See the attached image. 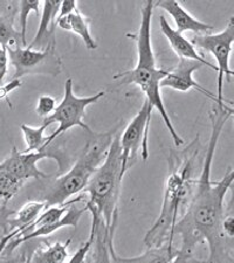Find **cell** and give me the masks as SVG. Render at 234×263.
Wrapping results in <instances>:
<instances>
[{
	"mask_svg": "<svg viewBox=\"0 0 234 263\" xmlns=\"http://www.w3.org/2000/svg\"><path fill=\"white\" fill-rule=\"evenodd\" d=\"M211 137L204 156L202 172L197 177L195 186L187 205L173 230V237L182 239L181 254L192 257L197 245L206 242L208 257L203 262L191 260L189 263H234L233 239L224 234L223 220L225 218L224 201L234 181L233 167H228L220 180L211 179L212 165L221 133L229 118L233 117V109L226 104H215L210 110Z\"/></svg>",
	"mask_w": 234,
	"mask_h": 263,
	"instance_id": "6da1fadb",
	"label": "cell"
},
{
	"mask_svg": "<svg viewBox=\"0 0 234 263\" xmlns=\"http://www.w3.org/2000/svg\"><path fill=\"white\" fill-rule=\"evenodd\" d=\"M199 154V138L182 152H171L169 157V175L165 181L164 197L158 218L144 236L146 248L159 247L173 242V230L184 214L192 197L195 181V170Z\"/></svg>",
	"mask_w": 234,
	"mask_h": 263,
	"instance_id": "7a4b0ae2",
	"label": "cell"
},
{
	"mask_svg": "<svg viewBox=\"0 0 234 263\" xmlns=\"http://www.w3.org/2000/svg\"><path fill=\"white\" fill-rule=\"evenodd\" d=\"M154 2L149 0L144 4L140 12V25L138 32L134 35L137 47V63L136 67L131 70L123 71V73L116 74L114 80H116V87L125 86V84H135L140 88L143 91L146 100L152 109L158 111L164 121L168 131L171 135V138L177 147L184 144L179 134L177 133L173 123L170 118L169 114L165 109L164 101L160 94V81L165 78L168 70L160 69L156 65V58L152 49L151 44V21L154 15Z\"/></svg>",
	"mask_w": 234,
	"mask_h": 263,
	"instance_id": "3957f363",
	"label": "cell"
},
{
	"mask_svg": "<svg viewBox=\"0 0 234 263\" xmlns=\"http://www.w3.org/2000/svg\"><path fill=\"white\" fill-rule=\"evenodd\" d=\"M124 176L118 136H115L104 162L96 170L84 189L87 199L84 206L92 215L91 226L102 222L112 239L115 237L117 228L118 205Z\"/></svg>",
	"mask_w": 234,
	"mask_h": 263,
	"instance_id": "277c9868",
	"label": "cell"
},
{
	"mask_svg": "<svg viewBox=\"0 0 234 263\" xmlns=\"http://www.w3.org/2000/svg\"><path fill=\"white\" fill-rule=\"evenodd\" d=\"M114 135L115 131L93 134L70 170L59 176L46 190L42 201L48 207L63 205L76 194L83 192L94 173L104 162Z\"/></svg>",
	"mask_w": 234,
	"mask_h": 263,
	"instance_id": "5b68a950",
	"label": "cell"
},
{
	"mask_svg": "<svg viewBox=\"0 0 234 263\" xmlns=\"http://www.w3.org/2000/svg\"><path fill=\"white\" fill-rule=\"evenodd\" d=\"M86 200V194H81L74 199H70L63 205L59 206H49L38 216V219L34 221L31 227L28 228L26 235L19 237L11 241L6 246L4 253L7 252L8 254L13 252L27 241H31L37 237L48 236L53 234L59 230L65 227H73L76 228L79 224L81 216L83 215L84 212H87L86 206H79L78 203L83 202Z\"/></svg>",
	"mask_w": 234,
	"mask_h": 263,
	"instance_id": "8992f818",
	"label": "cell"
},
{
	"mask_svg": "<svg viewBox=\"0 0 234 263\" xmlns=\"http://www.w3.org/2000/svg\"><path fill=\"white\" fill-rule=\"evenodd\" d=\"M104 95L105 91H100L87 97H78L73 90V80L70 78L67 79L65 83V95H63L62 101L60 104L57 105L52 115L44 118V123H42L47 126L52 125L53 123H57L59 125L52 135L47 136V146L53 144L59 136H62L75 126L86 130L87 133H93L89 125L83 122V118L86 116V109L89 105L96 103Z\"/></svg>",
	"mask_w": 234,
	"mask_h": 263,
	"instance_id": "52a82bcc",
	"label": "cell"
},
{
	"mask_svg": "<svg viewBox=\"0 0 234 263\" xmlns=\"http://www.w3.org/2000/svg\"><path fill=\"white\" fill-rule=\"evenodd\" d=\"M42 159H54L60 172L66 168L68 163L66 151L59 145L50 144L44 150L37 152L19 151L13 146L11 155L0 163V168L10 173L16 180L26 184V181L29 179L41 180L48 178V175H46L38 167V163Z\"/></svg>",
	"mask_w": 234,
	"mask_h": 263,
	"instance_id": "ba28073f",
	"label": "cell"
},
{
	"mask_svg": "<svg viewBox=\"0 0 234 263\" xmlns=\"http://www.w3.org/2000/svg\"><path fill=\"white\" fill-rule=\"evenodd\" d=\"M8 61L14 67V78L27 75H46L57 78L62 71V62L55 50V45H48L45 49L35 50L29 47H8Z\"/></svg>",
	"mask_w": 234,
	"mask_h": 263,
	"instance_id": "9c48e42d",
	"label": "cell"
},
{
	"mask_svg": "<svg viewBox=\"0 0 234 263\" xmlns=\"http://www.w3.org/2000/svg\"><path fill=\"white\" fill-rule=\"evenodd\" d=\"M154 109L144 100L143 105L136 116L129 122L125 130L118 136V143L121 148L122 170L127 173L133 165L137 162L138 152L142 154L144 162L149 157V129L151 124V117Z\"/></svg>",
	"mask_w": 234,
	"mask_h": 263,
	"instance_id": "30bf717a",
	"label": "cell"
},
{
	"mask_svg": "<svg viewBox=\"0 0 234 263\" xmlns=\"http://www.w3.org/2000/svg\"><path fill=\"white\" fill-rule=\"evenodd\" d=\"M192 45L195 48L210 53L217 61V99L219 102H224L223 97V81L224 76H227L228 81L234 75L233 70L229 67V59L233 50L234 42V21L233 18L229 19L226 28L217 34H202L194 35Z\"/></svg>",
	"mask_w": 234,
	"mask_h": 263,
	"instance_id": "8fae6325",
	"label": "cell"
},
{
	"mask_svg": "<svg viewBox=\"0 0 234 263\" xmlns=\"http://www.w3.org/2000/svg\"><path fill=\"white\" fill-rule=\"evenodd\" d=\"M202 67H205L203 63L194 61V60H186V59H179L178 65L173 68L172 70H168L165 78L161 80L159 87L160 88H170L177 91L186 92L194 89L199 92H202L203 95L207 96L208 99H211L215 104H221L224 102H219L218 99L205 89L202 87L197 81L194 80L193 74L198 69H201Z\"/></svg>",
	"mask_w": 234,
	"mask_h": 263,
	"instance_id": "7c38bea8",
	"label": "cell"
},
{
	"mask_svg": "<svg viewBox=\"0 0 234 263\" xmlns=\"http://www.w3.org/2000/svg\"><path fill=\"white\" fill-rule=\"evenodd\" d=\"M154 6L161 8L170 14L176 24V31L181 34L184 32H192L195 33V35H202V34H210L213 29L212 25L198 20L192 14H190L177 0H159V2L154 3Z\"/></svg>",
	"mask_w": 234,
	"mask_h": 263,
	"instance_id": "4fadbf2b",
	"label": "cell"
},
{
	"mask_svg": "<svg viewBox=\"0 0 234 263\" xmlns=\"http://www.w3.org/2000/svg\"><path fill=\"white\" fill-rule=\"evenodd\" d=\"M60 0H46L42 4V13L40 24L38 27L35 36L33 37L32 44L28 46L31 49L42 50L48 45H55V20L59 14Z\"/></svg>",
	"mask_w": 234,
	"mask_h": 263,
	"instance_id": "5bb4252c",
	"label": "cell"
},
{
	"mask_svg": "<svg viewBox=\"0 0 234 263\" xmlns=\"http://www.w3.org/2000/svg\"><path fill=\"white\" fill-rule=\"evenodd\" d=\"M159 26L163 35L167 37L170 46L174 53H176L179 59H186V60H194L203 63L207 68H211L212 70L217 71V67L206 60L203 55L199 54L195 49L192 42L187 40L183 34L178 33L176 29L171 27V25L168 23V20L163 15L159 16Z\"/></svg>",
	"mask_w": 234,
	"mask_h": 263,
	"instance_id": "9a60e30c",
	"label": "cell"
},
{
	"mask_svg": "<svg viewBox=\"0 0 234 263\" xmlns=\"http://www.w3.org/2000/svg\"><path fill=\"white\" fill-rule=\"evenodd\" d=\"M89 236L92 237V246L86 258V263H116L114 254V239L109 235L102 222L91 226Z\"/></svg>",
	"mask_w": 234,
	"mask_h": 263,
	"instance_id": "2e32d148",
	"label": "cell"
},
{
	"mask_svg": "<svg viewBox=\"0 0 234 263\" xmlns=\"http://www.w3.org/2000/svg\"><path fill=\"white\" fill-rule=\"evenodd\" d=\"M55 24L63 31L71 32L80 36V39L83 41V44L86 45L88 49L95 50L99 47V45H97V42L91 33V19L81 13L79 8L73 13L62 16V18H57Z\"/></svg>",
	"mask_w": 234,
	"mask_h": 263,
	"instance_id": "e0dca14e",
	"label": "cell"
},
{
	"mask_svg": "<svg viewBox=\"0 0 234 263\" xmlns=\"http://www.w3.org/2000/svg\"><path fill=\"white\" fill-rule=\"evenodd\" d=\"M178 255L179 249L174 248L172 243H165L159 247L147 248L142 255L134 257L118 256L115 252L114 258L116 263H172Z\"/></svg>",
	"mask_w": 234,
	"mask_h": 263,
	"instance_id": "ac0fdd59",
	"label": "cell"
},
{
	"mask_svg": "<svg viewBox=\"0 0 234 263\" xmlns=\"http://www.w3.org/2000/svg\"><path fill=\"white\" fill-rule=\"evenodd\" d=\"M18 12V4L8 3L6 5V12L0 15V46L5 49L8 47H16V46L24 47L20 31L14 27L15 14Z\"/></svg>",
	"mask_w": 234,
	"mask_h": 263,
	"instance_id": "d6986e66",
	"label": "cell"
},
{
	"mask_svg": "<svg viewBox=\"0 0 234 263\" xmlns=\"http://www.w3.org/2000/svg\"><path fill=\"white\" fill-rule=\"evenodd\" d=\"M70 243L71 239L66 242L49 243L45 248L37 249L32 256V263H66L70 257L68 252Z\"/></svg>",
	"mask_w": 234,
	"mask_h": 263,
	"instance_id": "ffe728a7",
	"label": "cell"
},
{
	"mask_svg": "<svg viewBox=\"0 0 234 263\" xmlns=\"http://www.w3.org/2000/svg\"><path fill=\"white\" fill-rule=\"evenodd\" d=\"M46 124H41L39 128H33L27 124H23L20 126L21 133H23L26 148L24 152H37L41 151L47 147V137L45 136V131L47 130Z\"/></svg>",
	"mask_w": 234,
	"mask_h": 263,
	"instance_id": "44dd1931",
	"label": "cell"
},
{
	"mask_svg": "<svg viewBox=\"0 0 234 263\" xmlns=\"http://www.w3.org/2000/svg\"><path fill=\"white\" fill-rule=\"evenodd\" d=\"M24 185V182L16 180L10 173L0 168V200H2V203L7 205L8 201L14 198Z\"/></svg>",
	"mask_w": 234,
	"mask_h": 263,
	"instance_id": "7402d4cb",
	"label": "cell"
},
{
	"mask_svg": "<svg viewBox=\"0 0 234 263\" xmlns=\"http://www.w3.org/2000/svg\"><path fill=\"white\" fill-rule=\"evenodd\" d=\"M19 6V21H20V34L23 37V46L26 47L27 41H26V31H27V19L31 13H35L37 16L40 15L39 6L40 2L39 0H23L18 4Z\"/></svg>",
	"mask_w": 234,
	"mask_h": 263,
	"instance_id": "603a6c76",
	"label": "cell"
},
{
	"mask_svg": "<svg viewBox=\"0 0 234 263\" xmlns=\"http://www.w3.org/2000/svg\"><path fill=\"white\" fill-rule=\"evenodd\" d=\"M55 108H57V101H55L53 96L41 95L39 99H38L35 112L38 116L46 118L52 115Z\"/></svg>",
	"mask_w": 234,
	"mask_h": 263,
	"instance_id": "cb8c5ba5",
	"label": "cell"
},
{
	"mask_svg": "<svg viewBox=\"0 0 234 263\" xmlns=\"http://www.w3.org/2000/svg\"><path fill=\"white\" fill-rule=\"evenodd\" d=\"M21 86H23L21 79H13L12 81L6 84H2V86H0V100H5L7 102V104L10 105V108H12V103L10 99H8V95H10L13 90H15V89L20 88Z\"/></svg>",
	"mask_w": 234,
	"mask_h": 263,
	"instance_id": "d4e9b609",
	"label": "cell"
},
{
	"mask_svg": "<svg viewBox=\"0 0 234 263\" xmlns=\"http://www.w3.org/2000/svg\"><path fill=\"white\" fill-rule=\"evenodd\" d=\"M15 214L14 210L8 209L7 205L0 203V231L4 233V235H7L10 233V226H8V220L12 218V215Z\"/></svg>",
	"mask_w": 234,
	"mask_h": 263,
	"instance_id": "484cf974",
	"label": "cell"
},
{
	"mask_svg": "<svg viewBox=\"0 0 234 263\" xmlns=\"http://www.w3.org/2000/svg\"><path fill=\"white\" fill-rule=\"evenodd\" d=\"M92 241H93L92 237L89 236L86 242L76 250V252L73 254V256L69 257V260H68L66 263H86V258H87L89 249H91Z\"/></svg>",
	"mask_w": 234,
	"mask_h": 263,
	"instance_id": "4316f807",
	"label": "cell"
},
{
	"mask_svg": "<svg viewBox=\"0 0 234 263\" xmlns=\"http://www.w3.org/2000/svg\"><path fill=\"white\" fill-rule=\"evenodd\" d=\"M78 3L76 0H65V2H61L60 8H59V14L57 18H62V16H66L68 14L73 13L74 11L78 10Z\"/></svg>",
	"mask_w": 234,
	"mask_h": 263,
	"instance_id": "83f0119b",
	"label": "cell"
},
{
	"mask_svg": "<svg viewBox=\"0 0 234 263\" xmlns=\"http://www.w3.org/2000/svg\"><path fill=\"white\" fill-rule=\"evenodd\" d=\"M8 54H7V49L3 48L2 46H0V86L3 84L4 79H5V76L7 74V70H8Z\"/></svg>",
	"mask_w": 234,
	"mask_h": 263,
	"instance_id": "f1b7e54d",
	"label": "cell"
},
{
	"mask_svg": "<svg viewBox=\"0 0 234 263\" xmlns=\"http://www.w3.org/2000/svg\"><path fill=\"white\" fill-rule=\"evenodd\" d=\"M223 232L224 234L233 239L234 235V218L233 215L225 216L223 220Z\"/></svg>",
	"mask_w": 234,
	"mask_h": 263,
	"instance_id": "f546056e",
	"label": "cell"
},
{
	"mask_svg": "<svg viewBox=\"0 0 234 263\" xmlns=\"http://www.w3.org/2000/svg\"><path fill=\"white\" fill-rule=\"evenodd\" d=\"M191 260H192V257H187L185 255H183L179 252V255L174 258V261L172 263H189Z\"/></svg>",
	"mask_w": 234,
	"mask_h": 263,
	"instance_id": "4dcf8cb0",
	"label": "cell"
},
{
	"mask_svg": "<svg viewBox=\"0 0 234 263\" xmlns=\"http://www.w3.org/2000/svg\"><path fill=\"white\" fill-rule=\"evenodd\" d=\"M7 243H8L7 240L3 236L2 240H0V255H2V254H4V250H5Z\"/></svg>",
	"mask_w": 234,
	"mask_h": 263,
	"instance_id": "1f68e13d",
	"label": "cell"
}]
</instances>
